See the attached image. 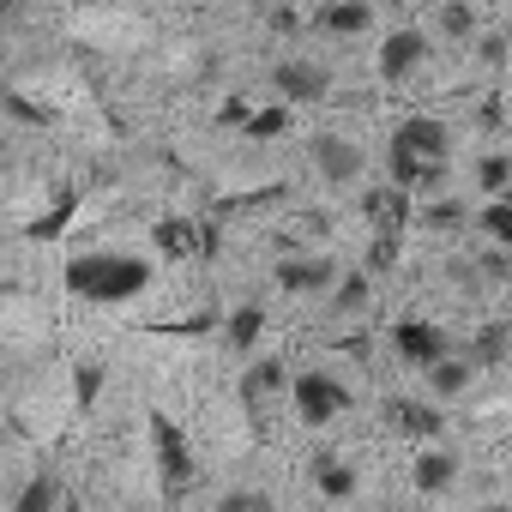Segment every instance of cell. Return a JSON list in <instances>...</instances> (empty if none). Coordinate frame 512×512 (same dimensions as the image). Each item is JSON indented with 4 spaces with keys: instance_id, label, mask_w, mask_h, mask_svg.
I'll list each match as a JSON object with an SVG mask.
<instances>
[{
    "instance_id": "cell-1",
    "label": "cell",
    "mask_w": 512,
    "mask_h": 512,
    "mask_svg": "<svg viewBox=\"0 0 512 512\" xmlns=\"http://www.w3.org/2000/svg\"><path fill=\"white\" fill-rule=\"evenodd\" d=\"M386 175L410 199L440 193L446 175H452V127L434 121V115H404L392 127V139H386Z\"/></svg>"
},
{
    "instance_id": "cell-2",
    "label": "cell",
    "mask_w": 512,
    "mask_h": 512,
    "mask_svg": "<svg viewBox=\"0 0 512 512\" xmlns=\"http://www.w3.org/2000/svg\"><path fill=\"white\" fill-rule=\"evenodd\" d=\"M61 284H67V296L97 302V308L139 302L151 290V260H139V253H79V260H67Z\"/></svg>"
},
{
    "instance_id": "cell-3",
    "label": "cell",
    "mask_w": 512,
    "mask_h": 512,
    "mask_svg": "<svg viewBox=\"0 0 512 512\" xmlns=\"http://www.w3.org/2000/svg\"><path fill=\"white\" fill-rule=\"evenodd\" d=\"M362 217L374 223V260H368V272L398 266V241H404V229L416 223V199L386 181V187H368V193H362Z\"/></svg>"
},
{
    "instance_id": "cell-4",
    "label": "cell",
    "mask_w": 512,
    "mask_h": 512,
    "mask_svg": "<svg viewBox=\"0 0 512 512\" xmlns=\"http://www.w3.org/2000/svg\"><path fill=\"white\" fill-rule=\"evenodd\" d=\"M145 422H151V458H157V488H163V500L175 506V500H187V494H193V482H199L193 446H187V434H181V428L169 422V410H151Z\"/></svg>"
},
{
    "instance_id": "cell-5",
    "label": "cell",
    "mask_w": 512,
    "mask_h": 512,
    "mask_svg": "<svg viewBox=\"0 0 512 512\" xmlns=\"http://www.w3.org/2000/svg\"><path fill=\"white\" fill-rule=\"evenodd\" d=\"M290 404H296V416H302L308 428H326V422H338V416L356 404V392H350L338 374L308 368V374H296V380H290Z\"/></svg>"
},
{
    "instance_id": "cell-6",
    "label": "cell",
    "mask_w": 512,
    "mask_h": 512,
    "mask_svg": "<svg viewBox=\"0 0 512 512\" xmlns=\"http://www.w3.org/2000/svg\"><path fill=\"white\" fill-rule=\"evenodd\" d=\"M392 356H398L404 368L428 374L434 362H446V356H452V338H446L434 320H422V314H404V320L392 326Z\"/></svg>"
},
{
    "instance_id": "cell-7",
    "label": "cell",
    "mask_w": 512,
    "mask_h": 512,
    "mask_svg": "<svg viewBox=\"0 0 512 512\" xmlns=\"http://www.w3.org/2000/svg\"><path fill=\"white\" fill-rule=\"evenodd\" d=\"M272 91H278L290 109H302V103H326V97H332V73H326L320 61L284 55V61L272 67Z\"/></svg>"
},
{
    "instance_id": "cell-8",
    "label": "cell",
    "mask_w": 512,
    "mask_h": 512,
    "mask_svg": "<svg viewBox=\"0 0 512 512\" xmlns=\"http://www.w3.org/2000/svg\"><path fill=\"white\" fill-rule=\"evenodd\" d=\"M386 428L392 434H404V440H416V446H428V440H440L446 434V416H440V404H428V398H410V392H398V398H386Z\"/></svg>"
},
{
    "instance_id": "cell-9",
    "label": "cell",
    "mask_w": 512,
    "mask_h": 512,
    "mask_svg": "<svg viewBox=\"0 0 512 512\" xmlns=\"http://www.w3.org/2000/svg\"><path fill=\"white\" fill-rule=\"evenodd\" d=\"M278 392H290V368L278 356H260L247 374H241V404H247V422L266 428V410L278 404Z\"/></svg>"
},
{
    "instance_id": "cell-10",
    "label": "cell",
    "mask_w": 512,
    "mask_h": 512,
    "mask_svg": "<svg viewBox=\"0 0 512 512\" xmlns=\"http://www.w3.org/2000/svg\"><path fill=\"white\" fill-rule=\"evenodd\" d=\"M272 278H278L284 296H326L338 284V266L326 260V253H284Z\"/></svg>"
},
{
    "instance_id": "cell-11",
    "label": "cell",
    "mask_w": 512,
    "mask_h": 512,
    "mask_svg": "<svg viewBox=\"0 0 512 512\" xmlns=\"http://www.w3.org/2000/svg\"><path fill=\"white\" fill-rule=\"evenodd\" d=\"M422 61H428V37H422L416 25L386 31V43H380V79H386V85L416 79V73H422Z\"/></svg>"
},
{
    "instance_id": "cell-12",
    "label": "cell",
    "mask_w": 512,
    "mask_h": 512,
    "mask_svg": "<svg viewBox=\"0 0 512 512\" xmlns=\"http://www.w3.org/2000/svg\"><path fill=\"white\" fill-rule=\"evenodd\" d=\"M308 163H314V175L332 181V187H350V181L362 175V151H356L344 133H314V139H308Z\"/></svg>"
},
{
    "instance_id": "cell-13",
    "label": "cell",
    "mask_w": 512,
    "mask_h": 512,
    "mask_svg": "<svg viewBox=\"0 0 512 512\" xmlns=\"http://www.w3.org/2000/svg\"><path fill=\"white\" fill-rule=\"evenodd\" d=\"M374 25V0H320L314 7V31L326 37H362Z\"/></svg>"
},
{
    "instance_id": "cell-14",
    "label": "cell",
    "mask_w": 512,
    "mask_h": 512,
    "mask_svg": "<svg viewBox=\"0 0 512 512\" xmlns=\"http://www.w3.org/2000/svg\"><path fill=\"white\" fill-rule=\"evenodd\" d=\"M13 512H79V500H73V488H67L55 470H37V476L19 488Z\"/></svg>"
},
{
    "instance_id": "cell-15",
    "label": "cell",
    "mask_w": 512,
    "mask_h": 512,
    "mask_svg": "<svg viewBox=\"0 0 512 512\" xmlns=\"http://www.w3.org/2000/svg\"><path fill=\"white\" fill-rule=\"evenodd\" d=\"M410 482H416V494H446L458 482V458L446 446H422L416 464H410Z\"/></svg>"
},
{
    "instance_id": "cell-16",
    "label": "cell",
    "mask_w": 512,
    "mask_h": 512,
    "mask_svg": "<svg viewBox=\"0 0 512 512\" xmlns=\"http://www.w3.org/2000/svg\"><path fill=\"white\" fill-rule=\"evenodd\" d=\"M308 476H314V488H320L326 500H350V494H356V470H350L338 452H314Z\"/></svg>"
},
{
    "instance_id": "cell-17",
    "label": "cell",
    "mask_w": 512,
    "mask_h": 512,
    "mask_svg": "<svg viewBox=\"0 0 512 512\" xmlns=\"http://www.w3.org/2000/svg\"><path fill=\"white\" fill-rule=\"evenodd\" d=\"M374 302V272L362 266V272H338V284H332V314H362Z\"/></svg>"
},
{
    "instance_id": "cell-18",
    "label": "cell",
    "mask_w": 512,
    "mask_h": 512,
    "mask_svg": "<svg viewBox=\"0 0 512 512\" xmlns=\"http://www.w3.org/2000/svg\"><path fill=\"white\" fill-rule=\"evenodd\" d=\"M470 380H476V362H470V356H458V350H452L446 362H434V368H428L434 398H464V386H470Z\"/></svg>"
},
{
    "instance_id": "cell-19",
    "label": "cell",
    "mask_w": 512,
    "mask_h": 512,
    "mask_svg": "<svg viewBox=\"0 0 512 512\" xmlns=\"http://www.w3.org/2000/svg\"><path fill=\"white\" fill-rule=\"evenodd\" d=\"M470 223H476V229H482L494 247H506V253H512V187H506L500 199H488V205H482Z\"/></svg>"
},
{
    "instance_id": "cell-20",
    "label": "cell",
    "mask_w": 512,
    "mask_h": 512,
    "mask_svg": "<svg viewBox=\"0 0 512 512\" xmlns=\"http://www.w3.org/2000/svg\"><path fill=\"white\" fill-rule=\"evenodd\" d=\"M260 332H266V314H260V308H235V314L223 320V344H229V350H253V344H260Z\"/></svg>"
},
{
    "instance_id": "cell-21",
    "label": "cell",
    "mask_w": 512,
    "mask_h": 512,
    "mask_svg": "<svg viewBox=\"0 0 512 512\" xmlns=\"http://www.w3.org/2000/svg\"><path fill=\"white\" fill-rule=\"evenodd\" d=\"M506 350H512V332H506V326H482V332L464 344V356H470L476 368H494V362H506Z\"/></svg>"
},
{
    "instance_id": "cell-22",
    "label": "cell",
    "mask_w": 512,
    "mask_h": 512,
    "mask_svg": "<svg viewBox=\"0 0 512 512\" xmlns=\"http://www.w3.org/2000/svg\"><path fill=\"white\" fill-rule=\"evenodd\" d=\"M476 187H482L488 199H500V193L512 187V157H506V151H488V157L476 163Z\"/></svg>"
},
{
    "instance_id": "cell-23",
    "label": "cell",
    "mask_w": 512,
    "mask_h": 512,
    "mask_svg": "<svg viewBox=\"0 0 512 512\" xmlns=\"http://www.w3.org/2000/svg\"><path fill=\"white\" fill-rule=\"evenodd\" d=\"M440 31H446L452 43L476 37V7H470V0H446V13H440Z\"/></svg>"
},
{
    "instance_id": "cell-24",
    "label": "cell",
    "mask_w": 512,
    "mask_h": 512,
    "mask_svg": "<svg viewBox=\"0 0 512 512\" xmlns=\"http://www.w3.org/2000/svg\"><path fill=\"white\" fill-rule=\"evenodd\" d=\"M416 217H422L428 229H464V223H470L476 211H464L458 199H434V205H428V211H416Z\"/></svg>"
},
{
    "instance_id": "cell-25",
    "label": "cell",
    "mask_w": 512,
    "mask_h": 512,
    "mask_svg": "<svg viewBox=\"0 0 512 512\" xmlns=\"http://www.w3.org/2000/svg\"><path fill=\"white\" fill-rule=\"evenodd\" d=\"M217 512H272V494L266 488H229L217 500Z\"/></svg>"
},
{
    "instance_id": "cell-26",
    "label": "cell",
    "mask_w": 512,
    "mask_h": 512,
    "mask_svg": "<svg viewBox=\"0 0 512 512\" xmlns=\"http://www.w3.org/2000/svg\"><path fill=\"white\" fill-rule=\"evenodd\" d=\"M157 241H163V253H193V223H163Z\"/></svg>"
},
{
    "instance_id": "cell-27",
    "label": "cell",
    "mask_w": 512,
    "mask_h": 512,
    "mask_svg": "<svg viewBox=\"0 0 512 512\" xmlns=\"http://www.w3.org/2000/svg\"><path fill=\"white\" fill-rule=\"evenodd\" d=\"M278 127H284V109H266L260 121H253V133H278Z\"/></svg>"
},
{
    "instance_id": "cell-28",
    "label": "cell",
    "mask_w": 512,
    "mask_h": 512,
    "mask_svg": "<svg viewBox=\"0 0 512 512\" xmlns=\"http://www.w3.org/2000/svg\"><path fill=\"white\" fill-rule=\"evenodd\" d=\"M482 512H512V506H482Z\"/></svg>"
},
{
    "instance_id": "cell-29",
    "label": "cell",
    "mask_w": 512,
    "mask_h": 512,
    "mask_svg": "<svg viewBox=\"0 0 512 512\" xmlns=\"http://www.w3.org/2000/svg\"><path fill=\"white\" fill-rule=\"evenodd\" d=\"M374 7H380V0H374Z\"/></svg>"
}]
</instances>
